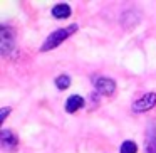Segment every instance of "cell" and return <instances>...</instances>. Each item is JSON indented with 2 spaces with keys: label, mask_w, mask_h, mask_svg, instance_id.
Listing matches in <instances>:
<instances>
[{
  "label": "cell",
  "mask_w": 156,
  "mask_h": 153,
  "mask_svg": "<svg viewBox=\"0 0 156 153\" xmlns=\"http://www.w3.org/2000/svg\"><path fill=\"white\" fill-rule=\"evenodd\" d=\"M77 29H79L77 24H71V25H67V27H62V29L54 31L52 34L47 35V39L44 41V44L41 46V52H49V51H52V49L59 47L66 39H69L71 35H74L76 32H77Z\"/></svg>",
  "instance_id": "cell-1"
},
{
  "label": "cell",
  "mask_w": 156,
  "mask_h": 153,
  "mask_svg": "<svg viewBox=\"0 0 156 153\" xmlns=\"http://www.w3.org/2000/svg\"><path fill=\"white\" fill-rule=\"evenodd\" d=\"M15 31L10 25H0V54L7 57L15 49Z\"/></svg>",
  "instance_id": "cell-2"
},
{
  "label": "cell",
  "mask_w": 156,
  "mask_h": 153,
  "mask_svg": "<svg viewBox=\"0 0 156 153\" xmlns=\"http://www.w3.org/2000/svg\"><path fill=\"white\" fill-rule=\"evenodd\" d=\"M156 106V93H146L136 101H133L131 111L133 113H146Z\"/></svg>",
  "instance_id": "cell-3"
},
{
  "label": "cell",
  "mask_w": 156,
  "mask_h": 153,
  "mask_svg": "<svg viewBox=\"0 0 156 153\" xmlns=\"http://www.w3.org/2000/svg\"><path fill=\"white\" fill-rule=\"evenodd\" d=\"M0 145L5 151H15L19 148V136L12 129H2L0 131Z\"/></svg>",
  "instance_id": "cell-4"
},
{
  "label": "cell",
  "mask_w": 156,
  "mask_h": 153,
  "mask_svg": "<svg viewBox=\"0 0 156 153\" xmlns=\"http://www.w3.org/2000/svg\"><path fill=\"white\" fill-rule=\"evenodd\" d=\"M96 89H98L99 94L102 96H114L116 93V81L112 78H108V76H99L96 79Z\"/></svg>",
  "instance_id": "cell-5"
},
{
  "label": "cell",
  "mask_w": 156,
  "mask_h": 153,
  "mask_svg": "<svg viewBox=\"0 0 156 153\" xmlns=\"http://www.w3.org/2000/svg\"><path fill=\"white\" fill-rule=\"evenodd\" d=\"M144 153H156V123H151L146 129Z\"/></svg>",
  "instance_id": "cell-6"
},
{
  "label": "cell",
  "mask_w": 156,
  "mask_h": 153,
  "mask_svg": "<svg viewBox=\"0 0 156 153\" xmlns=\"http://www.w3.org/2000/svg\"><path fill=\"white\" fill-rule=\"evenodd\" d=\"M84 98L82 96H79V94H72V96H69L67 98V101H66V104H64V108H66V111L69 113V115H72V113H76V111H79V109L84 106Z\"/></svg>",
  "instance_id": "cell-7"
},
{
  "label": "cell",
  "mask_w": 156,
  "mask_h": 153,
  "mask_svg": "<svg viewBox=\"0 0 156 153\" xmlns=\"http://www.w3.org/2000/svg\"><path fill=\"white\" fill-rule=\"evenodd\" d=\"M71 12L72 10L67 4H57L52 9V15H54L55 19H59V20H61V19H67L69 15H71Z\"/></svg>",
  "instance_id": "cell-8"
},
{
  "label": "cell",
  "mask_w": 156,
  "mask_h": 153,
  "mask_svg": "<svg viewBox=\"0 0 156 153\" xmlns=\"http://www.w3.org/2000/svg\"><path fill=\"white\" fill-rule=\"evenodd\" d=\"M55 86H57L59 91H66V89L71 86V78L67 74H61L55 78Z\"/></svg>",
  "instance_id": "cell-9"
},
{
  "label": "cell",
  "mask_w": 156,
  "mask_h": 153,
  "mask_svg": "<svg viewBox=\"0 0 156 153\" xmlns=\"http://www.w3.org/2000/svg\"><path fill=\"white\" fill-rule=\"evenodd\" d=\"M119 153H138V145L131 140H126L119 146Z\"/></svg>",
  "instance_id": "cell-10"
},
{
  "label": "cell",
  "mask_w": 156,
  "mask_h": 153,
  "mask_svg": "<svg viewBox=\"0 0 156 153\" xmlns=\"http://www.w3.org/2000/svg\"><path fill=\"white\" fill-rule=\"evenodd\" d=\"M0 111H2V116H0V123H5V119H7V116L10 115V111H12V108H2L0 109Z\"/></svg>",
  "instance_id": "cell-11"
}]
</instances>
